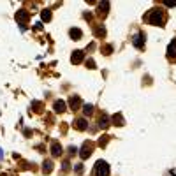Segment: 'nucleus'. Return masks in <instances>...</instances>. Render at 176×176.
<instances>
[{"label":"nucleus","mask_w":176,"mask_h":176,"mask_svg":"<svg viewBox=\"0 0 176 176\" xmlns=\"http://www.w3.org/2000/svg\"><path fill=\"white\" fill-rule=\"evenodd\" d=\"M42 169H44V173H46V174H49V173L53 171V162H51V160H46Z\"/></svg>","instance_id":"14"},{"label":"nucleus","mask_w":176,"mask_h":176,"mask_svg":"<svg viewBox=\"0 0 176 176\" xmlns=\"http://www.w3.org/2000/svg\"><path fill=\"white\" fill-rule=\"evenodd\" d=\"M95 35H97V37H102V35H106V30H104V28H97Z\"/></svg>","instance_id":"19"},{"label":"nucleus","mask_w":176,"mask_h":176,"mask_svg":"<svg viewBox=\"0 0 176 176\" xmlns=\"http://www.w3.org/2000/svg\"><path fill=\"white\" fill-rule=\"evenodd\" d=\"M76 171L81 173V171H83V166H81V164H78V166H76Z\"/></svg>","instance_id":"22"},{"label":"nucleus","mask_w":176,"mask_h":176,"mask_svg":"<svg viewBox=\"0 0 176 176\" xmlns=\"http://www.w3.org/2000/svg\"><path fill=\"white\" fill-rule=\"evenodd\" d=\"M28 18H30V14H28V11H25V9H19V11L16 13L18 23H26L28 21Z\"/></svg>","instance_id":"6"},{"label":"nucleus","mask_w":176,"mask_h":176,"mask_svg":"<svg viewBox=\"0 0 176 176\" xmlns=\"http://www.w3.org/2000/svg\"><path fill=\"white\" fill-rule=\"evenodd\" d=\"M164 4H166L167 7H174V5H176V2H169V0H167V2H164Z\"/></svg>","instance_id":"20"},{"label":"nucleus","mask_w":176,"mask_h":176,"mask_svg":"<svg viewBox=\"0 0 176 176\" xmlns=\"http://www.w3.org/2000/svg\"><path fill=\"white\" fill-rule=\"evenodd\" d=\"M74 127L78 129V130H85V129H86V122H85L83 118H79L74 122Z\"/></svg>","instance_id":"12"},{"label":"nucleus","mask_w":176,"mask_h":176,"mask_svg":"<svg viewBox=\"0 0 176 176\" xmlns=\"http://www.w3.org/2000/svg\"><path fill=\"white\" fill-rule=\"evenodd\" d=\"M145 39H146V35L143 34V32H137L136 35H134V39H132V44H134V46H136V48H143V46H145Z\"/></svg>","instance_id":"3"},{"label":"nucleus","mask_w":176,"mask_h":176,"mask_svg":"<svg viewBox=\"0 0 176 176\" xmlns=\"http://www.w3.org/2000/svg\"><path fill=\"white\" fill-rule=\"evenodd\" d=\"M83 111H85V114H92L93 113V106L92 104H85L83 106Z\"/></svg>","instance_id":"17"},{"label":"nucleus","mask_w":176,"mask_h":176,"mask_svg":"<svg viewBox=\"0 0 176 176\" xmlns=\"http://www.w3.org/2000/svg\"><path fill=\"white\" fill-rule=\"evenodd\" d=\"M92 150H93V145L92 143H85L83 145V148H81V158H88L90 155H92Z\"/></svg>","instance_id":"5"},{"label":"nucleus","mask_w":176,"mask_h":176,"mask_svg":"<svg viewBox=\"0 0 176 176\" xmlns=\"http://www.w3.org/2000/svg\"><path fill=\"white\" fill-rule=\"evenodd\" d=\"M146 21L150 25H155V26H164L166 23V14H164L162 9H151L148 14H146Z\"/></svg>","instance_id":"1"},{"label":"nucleus","mask_w":176,"mask_h":176,"mask_svg":"<svg viewBox=\"0 0 176 176\" xmlns=\"http://www.w3.org/2000/svg\"><path fill=\"white\" fill-rule=\"evenodd\" d=\"M51 153H53V157H60L62 155V146L58 145L57 141H53L51 143Z\"/></svg>","instance_id":"8"},{"label":"nucleus","mask_w":176,"mask_h":176,"mask_svg":"<svg viewBox=\"0 0 176 176\" xmlns=\"http://www.w3.org/2000/svg\"><path fill=\"white\" fill-rule=\"evenodd\" d=\"M113 122L116 123V125H123V120H122V114H118V116H116V114H114L113 116Z\"/></svg>","instance_id":"18"},{"label":"nucleus","mask_w":176,"mask_h":176,"mask_svg":"<svg viewBox=\"0 0 176 176\" xmlns=\"http://www.w3.org/2000/svg\"><path fill=\"white\" fill-rule=\"evenodd\" d=\"M99 125H101V127H107V125H109V118H107V116H101Z\"/></svg>","instance_id":"16"},{"label":"nucleus","mask_w":176,"mask_h":176,"mask_svg":"<svg viewBox=\"0 0 176 176\" xmlns=\"http://www.w3.org/2000/svg\"><path fill=\"white\" fill-rule=\"evenodd\" d=\"M53 107H55L57 113H63V111H65V102H63V101H57Z\"/></svg>","instance_id":"11"},{"label":"nucleus","mask_w":176,"mask_h":176,"mask_svg":"<svg viewBox=\"0 0 176 176\" xmlns=\"http://www.w3.org/2000/svg\"><path fill=\"white\" fill-rule=\"evenodd\" d=\"M88 65H90V69H95V63H93V60H88Z\"/></svg>","instance_id":"21"},{"label":"nucleus","mask_w":176,"mask_h":176,"mask_svg":"<svg viewBox=\"0 0 176 176\" xmlns=\"http://www.w3.org/2000/svg\"><path fill=\"white\" fill-rule=\"evenodd\" d=\"M171 174H176V169H173V173H171Z\"/></svg>","instance_id":"23"},{"label":"nucleus","mask_w":176,"mask_h":176,"mask_svg":"<svg viewBox=\"0 0 176 176\" xmlns=\"http://www.w3.org/2000/svg\"><path fill=\"white\" fill-rule=\"evenodd\" d=\"M83 58H85V53L78 49V51L72 53V57H70V62H72V63H81V62H83Z\"/></svg>","instance_id":"7"},{"label":"nucleus","mask_w":176,"mask_h":176,"mask_svg":"<svg viewBox=\"0 0 176 176\" xmlns=\"http://www.w3.org/2000/svg\"><path fill=\"white\" fill-rule=\"evenodd\" d=\"M69 35H70V37H72L74 41H78V39H81L83 32L79 30V28H70V30H69Z\"/></svg>","instance_id":"10"},{"label":"nucleus","mask_w":176,"mask_h":176,"mask_svg":"<svg viewBox=\"0 0 176 176\" xmlns=\"http://www.w3.org/2000/svg\"><path fill=\"white\" fill-rule=\"evenodd\" d=\"M107 7H109V2H102V4H99V14H107Z\"/></svg>","instance_id":"13"},{"label":"nucleus","mask_w":176,"mask_h":176,"mask_svg":"<svg viewBox=\"0 0 176 176\" xmlns=\"http://www.w3.org/2000/svg\"><path fill=\"white\" fill-rule=\"evenodd\" d=\"M69 104H70V107H72V109H78L79 104H81V101H79L78 95H72V97L69 99Z\"/></svg>","instance_id":"9"},{"label":"nucleus","mask_w":176,"mask_h":176,"mask_svg":"<svg viewBox=\"0 0 176 176\" xmlns=\"http://www.w3.org/2000/svg\"><path fill=\"white\" fill-rule=\"evenodd\" d=\"M167 58L169 60H176V39H173L171 44L167 46Z\"/></svg>","instance_id":"4"},{"label":"nucleus","mask_w":176,"mask_h":176,"mask_svg":"<svg viewBox=\"0 0 176 176\" xmlns=\"http://www.w3.org/2000/svg\"><path fill=\"white\" fill-rule=\"evenodd\" d=\"M93 176H109V166L104 160H99L93 169Z\"/></svg>","instance_id":"2"},{"label":"nucleus","mask_w":176,"mask_h":176,"mask_svg":"<svg viewBox=\"0 0 176 176\" xmlns=\"http://www.w3.org/2000/svg\"><path fill=\"white\" fill-rule=\"evenodd\" d=\"M41 16H42L44 21H49V19H51V11H49V9H44L42 13H41Z\"/></svg>","instance_id":"15"}]
</instances>
